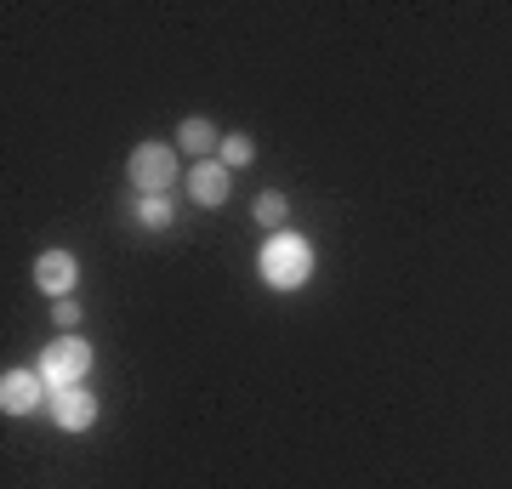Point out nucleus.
<instances>
[{
	"mask_svg": "<svg viewBox=\"0 0 512 489\" xmlns=\"http://www.w3.org/2000/svg\"><path fill=\"white\" fill-rule=\"evenodd\" d=\"M256 268H262V279L274 290H302L313 279V245L302 234H291V228H285V234H268Z\"/></svg>",
	"mask_w": 512,
	"mask_h": 489,
	"instance_id": "nucleus-1",
	"label": "nucleus"
},
{
	"mask_svg": "<svg viewBox=\"0 0 512 489\" xmlns=\"http://www.w3.org/2000/svg\"><path fill=\"white\" fill-rule=\"evenodd\" d=\"M92 364H97V353H92V342H80V336H63V342H52L46 353H40V381H46V393H74L80 381L92 376Z\"/></svg>",
	"mask_w": 512,
	"mask_h": 489,
	"instance_id": "nucleus-2",
	"label": "nucleus"
},
{
	"mask_svg": "<svg viewBox=\"0 0 512 489\" xmlns=\"http://www.w3.org/2000/svg\"><path fill=\"white\" fill-rule=\"evenodd\" d=\"M177 148L171 143H137L131 148V160H126V177H131V188L137 194H165L171 182H177Z\"/></svg>",
	"mask_w": 512,
	"mask_h": 489,
	"instance_id": "nucleus-3",
	"label": "nucleus"
},
{
	"mask_svg": "<svg viewBox=\"0 0 512 489\" xmlns=\"http://www.w3.org/2000/svg\"><path fill=\"white\" fill-rule=\"evenodd\" d=\"M40 399H52L46 381H40V370H6V376H0V410H6V416H29Z\"/></svg>",
	"mask_w": 512,
	"mask_h": 489,
	"instance_id": "nucleus-4",
	"label": "nucleus"
},
{
	"mask_svg": "<svg viewBox=\"0 0 512 489\" xmlns=\"http://www.w3.org/2000/svg\"><path fill=\"white\" fill-rule=\"evenodd\" d=\"M74 256L69 251H46L35 262V285L46 290V296H52V302H69V290H74Z\"/></svg>",
	"mask_w": 512,
	"mask_h": 489,
	"instance_id": "nucleus-5",
	"label": "nucleus"
},
{
	"mask_svg": "<svg viewBox=\"0 0 512 489\" xmlns=\"http://www.w3.org/2000/svg\"><path fill=\"white\" fill-rule=\"evenodd\" d=\"M188 194H194V205H222L228 200V165L222 160H194V171H188Z\"/></svg>",
	"mask_w": 512,
	"mask_h": 489,
	"instance_id": "nucleus-6",
	"label": "nucleus"
},
{
	"mask_svg": "<svg viewBox=\"0 0 512 489\" xmlns=\"http://www.w3.org/2000/svg\"><path fill=\"white\" fill-rule=\"evenodd\" d=\"M52 416H57V427H63V433H86V427L97 421V399L86 393V387L57 393V399H52Z\"/></svg>",
	"mask_w": 512,
	"mask_h": 489,
	"instance_id": "nucleus-7",
	"label": "nucleus"
},
{
	"mask_svg": "<svg viewBox=\"0 0 512 489\" xmlns=\"http://www.w3.org/2000/svg\"><path fill=\"white\" fill-rule=\"evenodd\" d=\"M177 148H183V154H194V160H211V154L222 148V137L205 126V120H183V131H177Z\"/></svg>",
	"mask_w": 512,
	"mask_h": 489,
	"instance_id": "nucleus-8",
	"label": "nucleus"
},
{
	"mask_svg": "<svg viewBox=\"0 0 512 489\" xmlns=\"http://www.w3.org/2000/svg\"><path fill=\"white\" fill-rule=\"evenodd\" d=\"M256 222H262L268 234H285V194H279V188L256 194Z\"/></svg>",
	"mask_w": 512,
	"mask_h": 489,
	"instance_id": "nucleus-9",
	"label": "nucleus"
},
{
	"mask_svg": "<svg viewBox=\"0 0 512 489\" xmlns=\"http://www.w3.org/2000/svg\"><path fill=\"white\" fill-rule=\"evenodd\" d=\"M217 160L228 165V171H239V165H251V160H256V143H251V137H245V131H234V137H222Z\"/></svg>",
	"mask_w": 512,
	"mask_h": 489,
	"instance_id": "nucleus-10",
	"label": "nucleus"
},
{
	"mask_svg": "<svg viewBox=\"0 0 512 489\" xmlns=\"http://www.w3.org/2000/svg\"><path fill=\"white\" fill-rule=\"evenodd\" d=\"M137 222H143V228H165V222H171V200H165V194H143V200H137Z\"/></svg>",
	"mask_w": 512,
	"mask_h": 489,
	"instance_id": "nucleus-11",
	"label": "nucleus"
},
{
	"mask_svg": "<svg viewBox=\"0 0 512 489\" xmlns=\"http://www.w3.org/2000/svg\"><path fill=\"white\" fill-rule=\"evenodd\" d=\"M57 325H63V330H74V325H80V308H74V302H57Z\"/></svg>",
	"mask_w": 512,
	"mask_h": 489,
	"instance_id": "nucleus-12",
	"label": "nucleus"
}]
</instances>
